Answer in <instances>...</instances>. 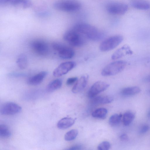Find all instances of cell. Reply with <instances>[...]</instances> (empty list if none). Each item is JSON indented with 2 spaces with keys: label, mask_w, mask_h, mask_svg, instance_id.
I'll return each mask as SVG.
<instances>
[{
  "label": "cell",
  "mask_w": 150,
  "mask_h": 150,
  "mask_svg": "<svg viewBox=\"0 0 150 150\" xmlns=\"http://www.w3.org/2000/svg\"><path fill=\"white\" fill-rule=\"evenodd\" d=\"M85 36L87 39L98 41L103 37V34L94 26L82 23L76 24L73 28Z\"/></svg>",
  "instance_id": "cell-1"
},
{
  "label": "cell",
  "mask_w": 150,
  "mask_h": 150,
  "mask_svg": "<svg viewBox=\"0 0 150 150\" xmlns=\"http://www.w3.org/2000/svg\"><path fill=\"white\" fill-rule=\"evenodd\" d=\"M78 80L77 77H72L68 78L67 80L66 83L67 85L70 86L74 84Z\"/></svg>",
  "instance_id": "cell-28"
},
{
  "label": "cell",
  "mask_w": 150,
  "mask_h": 150,
  "mask_svg": "<svg viewBox=\"0 0 150 150\" xmlns=\"http://www.w3.org/2000/svg\"><path fill=\"white\" fill-rule=\"evenodd\" d=\"M78 134V131L76 129H72L67 132L64 136V139L67 141L74 140Z\"/></svg>",
  "instance_id": "cell-26"
},
{
  "label": "cell",
  "mask_w": 150,
  "mask_h": 150,
  "mask_svg": "<svg viewBox=\"0 0 150 150\" xmlns=\"http://www.w3.org/2000/svg\"><path fill=\"white\" fill-rule=\"evenodd\" d=\"M145 80L147 81L150 82V75L146 78Z\"/></svg>",
  "instance_id": "cell-33"
},
{
  "label": "cell",
  "mask_w": 150,
  "mask_h": 150,
  "mask_svg": "<svg viewBox=\"0 0 150 150\" xmlns=\"http://www.w3.org/2000/svg\"><path fill=\"white\" fill-rule=\"evenodd\" d=\"M131 6L133 7L141 10H147L150 8V4L144 1H134L131 3Z\"/></svg>",
  "instance_id": "cell-20"
},
{
  "label": "cell",
  "mask_w": 150,
  "mask_h": 150,
  "mask_svg": "<svg viewBox=\"0 0 150 150\" xmlns=\"http://www.w3.org/2000/svg\"><path fill=\"white\" fill-rule=\"evenodd\" d=\"M76 65L73 61H68L61 63L54 71L53 75L55 77H59L67 74Z\"/></svg>",
  "instance_id": "cell-10"
},
{
  "label": "cell",
  "mask_w": 150,
  "mask_h": 150,
  "mask_svg": "<svg viewBox=\"0 0 150 150\" xmlns=\"http://www.w3.org/2000/svg\"><path fill=\"white\" fill-rule=\"evenodd\" d=\"M109 86V84L105 82L97 81L90 88L88 93V96L89 97L93 98L106 90Z\"/></svg>",
  "instance_id": "cell-11"
},
{
  "label": "cell",
  "mask_w": 150,
  "mask_h": 150,
  "mask_svg": "<svg viewBox=\"0 0 150 150\" xmlns=\"http://www.w3.org/2000/svg\"><path fill=\"white\" fill-rule=\"evenodd\" d=\"M11 135V132L7 126L4 124L0 125V136L5 138L9 137Z\"/></svg>",
  "instance_id": "cell-25"
},
{
  "label": "cell",
  "mask_w": 150,
  "mask_h": 150,
  "mask_svg": "<svg viewBox=\"0 0 150 150\" xmlns=\"http://www.w3.org/2000/svg\"><path fill=\"white\" fill-rule=\"evenodd\" d=\"M9 4L23 8H28L31 5V2L29 0H11Z\"/></svg>",
  "instance_id": "cell-19"
},
{
  "label": "cell",
  "mask_w": 150,
  "mask_h": 150,
  "mask_svg": "<svg viewBox=\"0 0 150 150\" xmlns=\"http://www.w3.org/2000/svg\"><path fill=\"white\" fill-rule=\"evenodd\" d=\"M52 47L62 59H70L74 55L75 52L73 49L60 43L54 42L52 44Z\"/></svg>",
  "instance_id": "cell-6"
},
{
  "label": "cell",
  "mask_w": 150,
  "mask_h": 150,
  "mask_svg": "<svg viewBox=\"0 0 150 150\" xmlns=\"http://www.w3.org/2000/svg\"><path fill=\"white\" fill-rule=\"evenodd\" d=\"M122 115L121 114H115L111 116L109 119V123L112 126L119 124L121 120Z\"/></svg>",
  "instance_id": "cell-24"
},
{
  "label": "cell",
  "mask_w": 150,
  "mask_h": 150,
  "mask_svg": "<svg viewBox=\"0 0 150 150\" xmlns=\"http://www.w3.org/2000/svg\"><path fill=\"white\" fill-rule=\"evenodd\" d=\"M82 146L80 145H74L69 149V150H81L82 149Z\"/></svg>",
  "instance_id": "cell-30"
},
{
  "label": "cell",
  "mask_w": 150,
  "mask_h": 150,
  "mask_svg": "<svg viewBox=\"0 0 150 150\" xmlns=\"http://www.w3.org/2000/svg\"><path fill=\"white\" fill-rule=\"evenodd\" d=\"M21 107L13 102H8L3 104L0 108V112L3 115H13L19 113Z\"/></svg>",
  "instance_id": "cell-8"
},
{
  "label": "cell",
  "mask_w": 150,
  "mask_h": 150,
  "mask_svg": "<svg viewBox=\"0 0 150 150\" xmlns=\"http://www.w3.org/2000/svg\"><path fill=\"white\" fill-rule=\"evenodd\" d=\"M127 6L120 2H112L107 6L106 9L110 13L115 15H122L125 13L128 9Z\"/></svg>",
  "instance_id": "cell-9"
},
{
  "label": "cell",
  "mask_w": 150,
  "mask_h": 150,
  "mask_svg": "<svg viewBox=\"0 0 150 150\" xmlns=\"http://www.w3.org/2000/svg\"><path fill=\"white\" fill-rule=\"evenodd\" d=\"M110 147V143L106 141H103L98 146V149L99 150H108Z\"/></svg>",
  "instance_id": "cell-27"
},
{
  "label": "cell",
  "mask_w": 150,
  "mask_h": 150,
  "mask_svg": "<svg viewBox=\"0 0 150 150\" xmlns=\"http://www.w3.org/2000/svg\"><path fill=\"white\" fill-rule=\"evenodd\" d=\"M150 128V126L148 125H145L142 126L139 130V132L141 134L145 133L148 131Z\"/></svg>",
  "instance_id": "cell-29"
},
{
  "label": "cell",
  "mask_w": 150,
  "mask_h": 150,
  "mask_svg": "<svg viewBox=\"0 0 150 150\" xmlns=\"http://www.w3.org/2000/svg\"><path fill=\"white\" fill-rule=\"evenodd\" d=\"M132 51L130 47L127 45H125L117 50L112 54L111 58L112 59H120L127 54H131Z\"/></svg>",
  "instance_id": "cell-13"
},
{
  "label": "cell",
  "mask_w": 150,
  "mask_h": 150,
  "mask_svg": "<svg viewBox=\"0 0 150 150\" xmlns=\"http://www.w3.org/2000/svg\"><path fill=\"white\" fill-rule=\"evenodd\" d=\"M126 62L119 60L111 62L106 65L102 70L101 74L108 76L117 74L122 71L126 67Z\"/></svg>",
  "instance_id": "cell-3"
},
{
  "label": "cell",
  "mask_w": 150,
  "mask_h": 150,
  "mask_svg": "<svg viewBox=\"0 0 150 150\" xmlns=\"http://www.w3.org/2000/svg\"><path fill=\"white\" fill-rule=\"evenodd\" d=\"M63 38L70 45L74 47L83 45L87 39L83 35L73 28L66 32Z\"/></svg>",
  "instance_id": "cell-2"
},
{
  "label": "cell",
  "mask_w": 150,
  "mask_h": 150,
  "mask_svg": "<svg viewBox=\"0 0 150 150\" xmlns=\"http://www.w3.org/2000/svg\"><path fill=\"white\" fill-rule=\"evenodd\" d=\"M47 74V71H42L30 77L27 80V83L30 85L35 86L40 83Z\"/></svg>",
  "instance_id": "cell-14"
},
{
  "label": "cell",
  "mask_w": 150,
  "mask_h": 150,
  "mask_svg": "<svg viewBox=\"0 0 150 150\" xmlns=\"http://www.w3.org/2000/svg\"><path fill=\"white\" fill-rule=\"evenodd\" d=\"M147 116L148 117H150V110L149 111L148 113Z\"/></svg>",
  "instance_id": "cell-34"
},
{
  "label": "cell",
  "mask_w": 150,
  "mask_h": 150,
  "mask_svg": "<svg viewBox=\"0 0 150 150\" xmlns=\"http://www.w3.org/2000/svg\"><path fill=\"white\" fill-rule=\"evenodd\" d=\"M141 91V89L139 87L132 86L124 88L122 90L121 93L124 96H131L139 93Z\"/></svg>",
  "instance_id": "cell-17"
},
{
  "label": "cell",
  "mask_w": 150,
  "mask_h": 150,
  "mask_svg": "<svg viewBox=\"0 0 150 150\" xmlns=\"http://www.w3.org/2000/svg\"><path fill=\"white\" fill-rule=\"evenodd\" d=\"M89 79L88 74L82 75L76 82L73 87L72 92L75 93H78L82 91L86 87Z\"/></svg>",
  "instance_id": "cell-12"
},
{
  "label": "cell",
  "mask_w": 150,
  "mask_h": 150,
  "mask_svg": "<svg viewBox=\"0 0 150 150\" xmlns=\"http://www.w3.org/2000/svg\"><path fill=\"white\" fill-rule=\"evenodd\" d=\"M30 47L34 51L38 54L45 56L49 52V47L47 43L45 41L37 40L32 42Z\"/></svg>",
  "instance_id": "cell-7"
},
{
  "label": "cell",
  "mask_w": 150,
  "mask_h": 150,
  "mask_svg": "<svg viewBox=\"0 0 150 150\" xmlns=\"http://www.w3.org/2000/svg\"><path fill=\"white\" fill-rule=\"evenodd\" d=\"M81 6V3L76 0H61L53 4V7L55 9L68 12L77 11L80 8Z\"/></svg>",
  "instance_id": "cell-4"
},
{
  "label": "cell",
  "mask_w": 150,
  "mask_h": 150,
  "mask_svg": "<svg viewBox=\"0 0 150 150\" xmlns=\"http://www.w3.org/2000/svg\"><path fill=\"white\" fill-rule=\"evenodd\" d=\"M62 84L61 79H58L50 82L47 86L46 91L48 92H51L60 88Z\"/></svg>",
  "instance_id": "cell-16"
},
{
  "label": "cell",
  "mask_w": 150,
  "mask_h": 150,
  "mask_svg": "<svg viewBox=\"0 0 150 150\" xmlns=\"http://www.w3.org/2000/svg\"><path fill=\"white\" fill-rule=\"evenodd\" d=\"M18 67L21 69H25L28 65V59L26 56L24 54H21L18 56L16 61Z\"/></svg>",
  "instance_id": "cell-23"
},
{
  "label": "cell",
  "mask_w": 150,
  "mask_h": 150,
  "mask_svg": "<svg viewBox=\"0 0 150 150\" xmlns=\"http://www.w3.org/2000/svg\"><path fill=\"white\" fill-rule=\"evenodd\" d=\"M149 93L150 94V90H149Z\"/></svg>",
  "instance_id": "cell-35"
},
{
  "label": "cell",
  "mask_w": 150,
  "mask_h": 150,
  "mask_svg": "<svg viewBox=\"0 0 150 150\" xmlns=\"http://www.w3.org/2000/svg\"><path fill=\"white\" fill-rule=\"evenodd\" d=\"M9 76L12 77H22L24 76H25V74L21 73H12L10 74Z\"/></svg>",
  "instance_id": "cell-31"
},
{
  "label": "cell",
  "mask_w": 150,
  "mask_h": 150,
  "mask_svg": "<svg viewBox=\"0 0 150 150\" xmlns=\"http://www.w3.org/2000/svg\"><path fill=\"white\" fill-rule=\"evenodd\" d=\"M120 139L122 141H126L128 140L129 137L126 134H123L120 136Z\"/></svg>",
  "instance_id": "cell-32"
},
{
  "label": "cell",
  "mask_w": 150,
  "mask_h": 150,
  "mask_svg": "<svg viewBox=\"0 0 150 150\" xmlns=\"http://www.w3.org/2000/svg\"><path fill=\"white\" fill-rule=\"evenodd\" d=\"M93 98V101L96 104L109 103L113 100V97L110 96H100Z\"/></svg>",
  "instance_id": "cell-18"
},
{
  "label": "cell",
  "mask_w": 150,
  "mask_h": 150,
  "mask_svg": "<svg viewBox=\"0 0 150 150\" xmlns=\"http://www.w3.org/2000/svg\"><path fill=\"white\" fill-rule=\"evenodd\" d=\"M107 113L108 110L106 109L101 108L94 110L92 112V115L95 118L104 119L106 117Z\"/></svg>",
  "instance_id": "cell-21"
},
{
  "label": "cell",
  "mask_w": 150,
  "mask_h": 150,
  "mask_svg": "<svg viewBox=\"0 0 150 150\" xmlns=\"http://www.w3.org/2000/svg\"><path fill=\"white\" fill-rule=\"evenodd\" d=\"M135 117V114L132 111L125 112L123 117L124 125L126 126L129 125L133 121Z\"/></svg>",
  "instance_id": "cell-22"
},
{
  "label": "cell",
  "mask_w": 150,
  "mask_h": 150,
  "mask_svg": "<svg viewBox=\"0 0 150 150\" xmlns=\"http://www.w3.org/2000/svg\"><path fill=\"white\" fill-rule=\"evenodd\" d=\"M75 119L71 117H64L59 120L57 123V127L60 129H65L72 126L74 123Z\"/></svg>",
  "instance_id": "cell-15"
},
{
  "label": "cell",
  "mask_w": 150,
  "mask_h": 150,
  "mask_svg": "<svg viewBox=\"0 0 150 150\" xmlns=\"http://www.w3.org/2000/svg\"><path fill=\"white\" fill-rule=\"evenodd\" d=\"M123 40V37L120 35L109 37L103 40L100 45L99 49L102 52L111 50L117 47Z\"/></svg>",
  "instance_id": "cell-5"
}]
</instances>
